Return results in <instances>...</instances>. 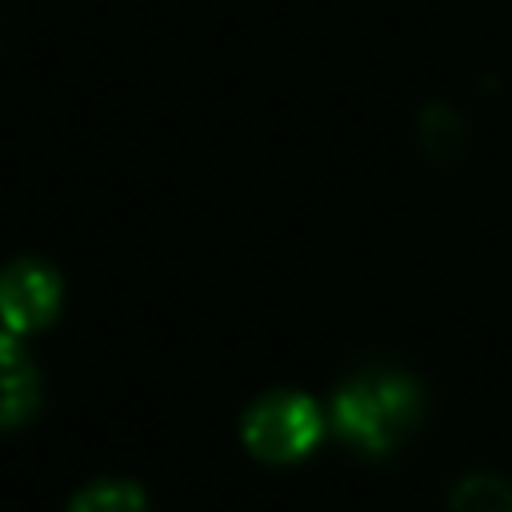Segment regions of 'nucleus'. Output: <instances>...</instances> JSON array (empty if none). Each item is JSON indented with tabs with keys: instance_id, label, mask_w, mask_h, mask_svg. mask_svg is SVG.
<instances>
[{
	"instance_id": "nucleus-1",
	"label": "nucleus",
	"mask_w": 512,
	"mask_h": 512,
	"mask_svg": "<svg viewBox=\"0 0 512 512\" xmlns=\"http://www.w3.org/2000/svg\"><path fill=\"white\" fill-rule=\"evenodd\" d=\"M420 384L396 368H364L348 376L332 396L336 432L368 456L396 448L420 420Z\"/></svg>"
},
{
	"instance_id": "nucleus-2",
	"label": "nucleus",
	"mask_w": 512,
	"mask_h": 512,
	"mask_svg": "<svg viewBox=\"0 0 512 512\" xmlns=\"http://www.w3.org/2000/svg\"><path fill=\"white\" fill-rule=\"evenodd\" d=\"M240 436L248 444L252 456L272 460V464H292L300 456H308L320 436H324V412L312 396L280 388V392H264L240 424Z\"/></svg>"
},
{
	"instance_id": "nucleus-3",
	"label": "nucleus",
	"mask_w": 512,
	"mask_h": 512,
	"mask_svg": "<svg viewBox=\"0 0 512 512\" xmlns=\"http://www.w3.org/2000/svg\"><path fill=\"white\" fill-rule=\"evenodd\" d=\"M60 276L44 260H12L0 272V328L28 336L56 320L60 312Z\"/></svg>"
},
{
	"instance_id": "nucleus-4",
	"label": "nucleus",
	"mask_w": 512,
	"mask_h": 512,
	"mask_svg": "<svg viewBox=\"0 0 512 512\" xmlns=\"http://www.w3.org/2000/svg\"><path fill=\"white\" fill-rule=\"evenodd\" d=\"M40 404V376L20 336L0 328V428L24 424Z\"/></svg>"
},
{
	"instance_id": "nucleus-5",
	"label": "nucleus",
	"mask_w": 512,
	"mask_h": 512,
	"mask_svg": "<svg viewBox=\"0 0 512 512\" xmlns=\"http://www.w3.org/2000/svg\"><path fill=\"white\" fill-rule=\"evenodd\" d=\"M452 512H512V484L500 476H468L452 488Z\"/></svg>"
},
{
	"instance_id": "nucleus-6",
	"label": "nucleus",
	"mask_w": 512,
	"mask_h": 512,
	"mask_svg": "<svg viewBox=\"0 0 512 512\" xmlns=\"http://www.w3.org/2000/svg\"><path fill=\"white\" fill-rule=\"evenodd\" d=\"M68 512H148V500L132 480H96L72 500Z\"/></svg>"
}]
</instances>
